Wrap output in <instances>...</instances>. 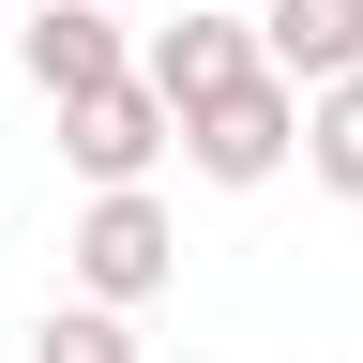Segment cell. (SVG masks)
Masks as SVG:
<instances>
[{"label": "cell", "instance_id": "6da1fadb", "mask_svg": "<svg viewBox=\"0 0 363 363\" xmlns=\"http://www.w3.org/2000/svg\"><path fill=\"white\" fill-rule=\"evenodd\" d=\"M61 272H76L61 303H106V318L167 303V272H182V227H167V197H152V182H136V197H91V212H76V242H61Z\"/></svg>", "mask_w": 363, "mask_h": 363}, {"label": "cell", "instance_id": "7a4b0ae2", "mask_svg": "<svg viewBox=\"0 0 363 363\" xmlns=\"http://www.w3.org/2000/svg\"><path fill=\"white\" fill-rule=\"evenodd\" d=\"M288 152H303V91H288V76H242L227 106H197V121H182V167H197V182H227V197H257Z\"/></svg>", "mask_w": 363, "mask_h": 363}, {"label": "cell", "instance_id": "3957f363", "mask_svg": "<svg viewBox=\"0 0 363 363\" xmlns=\"http://www.w3.org/2000/svg\"><path fill=\"white\" fill-rule=\"evenodd\" d=\"M242 76H272V61H257V16H152V45H136V91H152L167 121L227 106Z\"/></svg>", "mask_w": 363, "mask_h": 363}, {"label": "cell", "instance_id": "277c9868", "mask_svg": "<svg viewBox=\"0 0 363 363\" xmlns=\"http://www.w3.org/2000/svg\"><path fill=\"white\" fill-rule=\"evenodd\" d=\"M16 76L45 91V106H91V91L136 76V45H121L106 0H45V16H16Z\"/></svg>", "mask_w": 363, "mask_h": 363}, {"label": "cell", "instance_id": "5b68a950", "mask_svg": "<svg viewBox=\"0 0 363 363\" xmlns=\"http://www.w3.org/2000/svg\"><path fill=\"white\" fill-rule=\"evenodd\" d=\"M61 152H76L91 197H136V182H152V152H182V121L121 76V91H91V106H61Z\"/></svg>", "mask_w": 363, "mask_h": 363}, {"label": "cell", "instance_id": "8992f818", "mask_svg": "<svg viewBox=\"0 0 363 363\" xmlns=\"http://www.w3.org/2000/svg\"><path fill=\"white\" fill-rule=\"evenodd\" d=\"M257 61L288 91H348L363 76V16L348 0H257Z\"/></svg>", "mask_w": 363, "mask_h": 363}, {"label": "cell", "instance_id": "52a82bcc", "mask_svg": "<svg viewBox=\"0 0 363 363\" xmlns=\"http://www.w3.org/2000/svg\"><path fill=\"white\" fill-rule=\"evenodd\" d=\"M303 167L363 212V76H348V91H303Z\"/></svg>", "mask_w": 363, "mask_h": 363}, {"label": "cell", "instance_id": "ba28073f", "mask_svg": "<svg viewBox=\"0 0 363 363\" xmlns=\"http://www.w3.org/2000/svg\"><path fill=\"white\" fill-rule=\"evenodd\" d=\"M30 363H152V348H136V318H106V303H45Z\"/></svg>", "mask_w": 363, "mask_h": 363}, {"label": "cell", "instance_id": "9c48e42d", "mask_svg": "<svg viewBox=\"0 0 363 363\" xmlns=\"http://www.w3.org/2000/svg\"><path fill=\"white\" fill-rule=\"evenodd\" d=\"M348 16H363V0H348Z\"/></svg>", "mask_w": 363, "mask_h": 363}]
</instances>
